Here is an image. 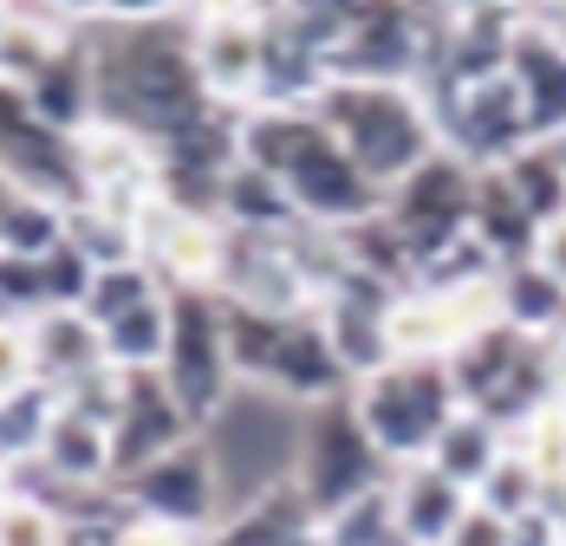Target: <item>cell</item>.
<instances>
[{"label":"cell","mask_w":566,"mask_h":546,"mask_svg":"<svg viewBox=\"0 0 566 546\" xmlns=\"http://www.w3.org/2000/svg\"><path fill=\"white\" fill-rule=\"evenodd\" d=\"M241 164L281 176L313 228H358L385 209V189L358 176L319 111H241Z\"/></svg>","instance_id":"6da1fadb"},{"label":"cell","mask_w":566,"mask_h":546,"mask_svg":"<svg viewBox=\"0 0 566 546\" xmlns=\"http://www.w3.org/2000/svg\"><path fill=\"white\" fill-rule=\"evenodd\" d=\"M228 306V300H222ZM228 358L241 390H261L286 410H319L352 397V371L333 351L319 313H254L228 306Z\"/></svg>","instance_id":"7a4b0ae2"},{"label":"cell","mask_w":566,"mask_h":546,"mask_svg":"<svg viewBox=\"0 0 566 546\" xmlns=\"http://www.w3.org/2000/svg\"><path fill=\"white\" fill-rule=\"evenodd\" d=\"M319 124L339 137V150L358 164V176L385 196L443 150L437 117H430L417 85H345V78H333L319 98Z\"/></svg>","instance_id":"3957f363"},{"label":"cell","mask_w":566,"mask_h":546,"mask_svg":"<svg viewBox=\"0 0 566 546\" xmlns=\"http://www.w3.org/2000/svg\"><path fill=\"white\" fill-rule=\"evenodd\" d=\"M352 410L365 423V437L378 442V455L403 469V462H430L437 437L455 423V384L443 358H391L385 371L352 384Z\"/></svg>","instance_id":"277c9868"},{"label":"cell","mask_w":566,"mask_h":546,"mask_svg":"<svg viewBox=\"0 0 566 546\" xmlns=\"http://www.w3.org/2000/svg\"><path fill=\"white\" fill-rule=\"evenodd\" d=\"M391 482V462L378 455V442L365 437L352 397L339 403H319V410H300V449H293V489L306 494V507L319 521L345 514L352 501L378 494Z\"/></svg>","instance_id":"5b68a950"},{"label":"cell","mask_w":566,"mask_h":546,"mask_svg":"<svg viewBox=\"0 0 566 546\" xmlns=\"http://www.w3.org/2000/svg\"><path fill=\"white\" fill-rule=\"evenodd\" d=\"M164 384L196 423V437L241 397L234 358H228V306L222 293H170V351H164Z\"/></svg>","instance_id":"8992f818"},{"label":"cell","mask_w":566,"mask_h":546,"mask_svg":"<svg viewBox=\"0 0 566 546\" xmlns=\"http://www.w3.org/2000/svg\"><path fill=\"white\" fill-rule=\"evenodd\" d=\"M117 489H124V507L137 521H164V527H182L196 540H209L228 514V482H222V462H216L209 437H189L182 449L157 455L150 469L124 475Z\"/></svg>","instance_id":"52a82bcc"},{"label":"cell","mask_w":566,"mask_h":546,"mask_svg":"<svg viewBox=\"0 0 566 546\" xmlns=\"http://www.w3.org/2000/svg\"><path fill=\"white\" fill-rule=\"evenodd\" d=\"M385 221L403 241L410 267L423 273L430 261H443L455 241H469V221H475V169H462L455 157H430L417 176H403L391 196H385Z\"/></svg>","instance_id":"ba28073f"},{"label":"cell","mask_w":566,"mask_h":546,"mask_svg":"<svg viewBox=\"0 0 566 546\" xmlns=\"http://www.w3.org/2000/svg\"><path fill=\"white\" fill-rule=\"evenodd\" d=\"M443 13L430 7H352L339 53H333V78L345 85H417L423 65L437 53Z\"/></svg>","instance_id":"9c48e42d"},{"label":"cell","mask_w":566,"mask_h":546,"mask_svg":"<svg viewBox=\"0 0 566 546\" xmlns=\"http://www.w3.org/2000/svg\"><path fill=\"white\" fill-rule=\"evenodd\" d=\"M437 117V144L443 157H455L462 169H502L514 164L521 150H534V124H527V105L514 92V78H489V85H469V92H450L430 105Z\"/></svg>","instance_id":"30bf717a"},{"label":"cell","mask_w":566,"mask_h":546,"mask_svg":"<svg viewBox=\"0 0 566 546\" xmlns=\"http://www.w3.org/2000/svg\"><path fill=\"white\" fill-rule=\"evenodd\" d=\"M261 33H268V7H202V13H189V53H196V72H202L209 98L222 111H254Z\"/></svg>","instance_id":"8fae6325"},{"label":"cell","mask_w":566,"mask_h":546,"mask_svg":"<svg viewBox=\"0 0 566 546\" xmlns=\"http://www.w3.org/2000/svg\"><path fill=\"white\" fill-rule=\"evenodd\" d=\"M313 313H319V326H326V338H333V351L345 358L352 384L371 378V371H385V365L397 358V345H391L397 286H385V280H371V273L352 267Z\"/></svg>","instance_id":"7c38bea8"},{"label":"cell","mask_w":566,"mask_h":546,"mask_svg":"<svg viewBox=\"0 0 566 546\" xmlns=\"http://www.w3.org/2000/svg\"><path fill=\"white\" fill-rule=\"evenodd\" d=\"M196 437V423L182 417V403L170 397L164 371H124L117 390V417H112V475H137L150 469L157 455H170Z\"/></svg>","instance_id":"4fadbf2b"},{"label":"cell","mask_w":566,"mask_h":546,"mask_svg":"<svg viewBox=\"0 0 566 546\" xmlns=\"http://www.w3.org/2000/svg\"><path fill=\"white\" fill-rule=\"evenodd\" d=\"M509 78L521 92V105H527L534 144H560L566 137V46L547 27L541 7H521V27H514V46H509Z\"/></svg>","instance_id":"5bb4252c"},{"label":"cell","mask_w":566,"mask_h":546,"mask_svg":"<svg viewBox=\"0 0 566 546\" xmlns=\"http://www.w3.org/2000/svg\"><path fill=\"white\" fill-rule=\"evenodd\" d=\"M391 521L403 546H450L462 534V521L475 514V494L455 489L443 469H430V462H403L391 469Z\"/></svg>","instance_id":"9a60e30c"},{"label":"cell","mask_w":566,"mask_h":546,"mask_svg":"<svg viewBox=\"0 0 566 546\" xmlns=\"http://www.w3.org/2000/svg\"><path fill=\"white\" fill-rule=\"evenodd\" d=\"M85 13V7H78ZM27 105L33 117L59 130V137H78V130H92L98 124V65H92V27L78 33V40H65L59 59L27 85Z\"/></svg>","instance_id":"2e32d148"},{"label":"cell","mask_w":566,"mask_h":546,"mask_svg":"<svg viewBox=\"0 0 566 546\" xmlns=\"http://www.w3.org/2000/svg\"><path fill=\"white\" fill-rule=\"evenodd\" d=\"M527 351H534V338H521L509 326H489V332H475L469 345H455L450 358H443L450 384H455V403L462 410H489L502 397V384L527 365Z\"/></svg>","instance_id":"e0dca14e"},{"label":"cell","mask_w":566,"mask_h":546,"mask_svg":"<svg viewBox=\"0 0 566 546\" xmlns=\"http://www.w3.org/2000/svg\"><path fill=\"white\" fill-rule=\"evenodd\" d=\"M222 228L261 234V241H286L293 228H306V216L286 196L281 176H268V169H254V164H234L222 182Z\"/></svg>","instance_id":"ac0fdd59"},{"label":"cell","mask_w":566,"mask_h":546,"mask_svg":"<svg viewBox=\"0 0 566 546\" xmlns=\"http://www.w3.org/2000/svg\"><path fill=\"white\" fill-rule=\"evenodd\" d=\"M313 521H319V514L306 507V494L293 489V475H286V482H274V489L234 501V507L222 514V527H216L202 546H286L300 527H313Z\"/></svg>","instance_id":"d6986e66"},{"label":"cell","mask_w":566,"mask_h":546,"mask_svg":"<svg viewBox=\"0 0 566 546\" xmlns=\"http://www.w3.org/2000/svg\"><path fill=\"white\" fill-rule=\"evenodd\" d=\"M27 332H33V371L46 390H65V384L105 371V345L85 313H40V319H27Z\"/></svg>","instance_id":"ffe728a7"},{"label":"cell","mask_w":566,"mask_h":546,"mask_svg":"<svg viewBox=\"0 0 566 546\" xmlns=\"http://www.w3.org/2000/svg\"><path fill=\"white\" fill-rule=\"evenodd\" d=\"M495 313H502V326L509 332L534 338V345H547V338H560L566 332V286L554 280V273H541L534 261L502 267L495 273Z\"/></svg>","instance_id":"44dd1931"},{"label":"cell","mask_w":566,"mask_h":546,"mask_svg":"<svg viewBox=\"0 0 566 546\" xmlns=\"http://www.w3.org/2000/svg\"><path fill=\"white\" fill-rule=\"evenodd\" d=\"M469 234H475L502 267H521V261L534 254L541 221L527 216V202L514 196V182L502 169H482V176H475V221H469Z\"/></svg>","instance_id":"7402d4cb"},{"label":"cell","mask_w":566,"mask_h":546,"mask_svg":"<svg viewBox=\"0 0 566 546\" xmlns=\"http://www.w3.org/2000/svg\"><path fill=\"white\" fill-rule=\"evenodd\" d=\"M40 462L53 469L59 482H85V489L117 482L112 475V430L92 423V417H78V410H65V403H59L53 430H46V442H40Z\"/></svg>","instance_id":"603a6c76"},{"label":"cell","mask_w":566,"mask_h":546,"mask_svg":"<svg viewBox=\"0 0 566 546\" xmlns=\"http://www.w3.org/2000/svg\"><path fill=\"white\" fill-rule=\"evenodd\" d=\"M509 455V430H495L482 410H455V423L437 437V449H430V469H443L455 489H482L489 475H495V462Z\"/></svg>","instance_id":"cb8c5ba5"},{"label":"cell","mask_w":566,"mask_h":546,"mask_svg":"<svg viewBox=\"0 0 566 546\" xmlns=\"http://www.w3.org/2000/svg\"><path fill=\"white\" fill-rule=\"evenodd\" d=\"M98 345H105L112 371H164V351H170V293L144 300L137 313H124L112 326H98Z\"/></svg>","instance_id":"d4e9b609"},{"label":"cell","mask_w":566,"mask_h":546,"mask_svg":"<svg viewBox=\"0 0 566 546\" xmlns=\"http://www.w3.org/2000/svg\"><path fill=\"white\" fill-rule=\"evenodd\" d=\"M65 241H72L92 267H130V261H137V221L105 209V202L65 209Z\"/></svg>","instance_id":"484cf974"},{"label":"cell","mask_w":566,"mask_h":546,"mask_svg":"<svg viewBox=\"0 0 566 546\" xmlns=\"http://www.w3.org/2000/svg\"><path fill=\"white\" fill-rule=\"evenodd\" d=\"M59 417V397L46 384H33V390H20V397H7L0 403V469H13V462H33L40 455V442L53 430Z\"/></svg>","instance_id":"4316f807"},{"label":"cell","mask_w":566,"mask_h":546,"mask_svg":"<svg viewBox=\"0 0 566 546\" xmlns=\"http://www.w3.org/2000/svg\"><path fill=\"white\" fill-rule=\"evenodd\" d=\"M59 241H65V209H53V202L13 189V202L0 209V254L40 261V254H53Z\"/></svg>","instance_id":"83f0119b"},{"label":"cell","mask_w":566,"mask_h":546,"mask_svg":"<svg viewBox=\"0 0 566 546\" xmlns=\"http://www.w3.org/2000/svg\"><path fill=\"white\" fill-rule=\"evenodd\" d=\"M475 507L489 514V521H521V514H534V507H547V482L527 469V455H514V442H509V455L495 462V475L475 489Z\"/></svg>","instance_id":"f1b7e54d"},{"label":"cell","mask_w":566,"mask_h":546,"mask_svg":"<svg viewBox=\"0 0 566 546\" xmlns=\"http://www.w3.org/2000/svg\"><path fill=\"white\" fill-rule=\"evenodd\" d=\"M502 176L514 182V196L527 202V216H534V221L566 216V169H560V157H554V144L521 150L514 164H502Z\"/></svg>","instance_id":"f546056e"},{"label":"cell","mask_w":566,"mask_h":546,"mask_svg":"<svg viewBox=\"0 0 566 546\" xmlns=\"http://www.w3.org/2000/svg\"><path fill=\"white\" fill-rule=\"evenodd\" d=\"M157 293H170V286L144 267V261H130V267H98L92 293H85V319H92V326H112V319L137 313V306L157 300Z\"/></svg>","instance_id":"4dcf8cb0"},{"label":"cell","mask_w":566,"mask_h":546,"mask_svg":"<svg viewBox=\"0 0 566 546\" xmlns=\"http://www.w3.org/2000/svg\"><path fill=\"white\" fill-rule=\"evenodd\" d=\"M514 455H527V469L547 482V494L566 489V403H554V410H541L527 430H514Z\"/></svg>","instance_id":"1f68e13d"},{"label":"cell","mask_w":566,"mask_h":546,"mask_svg":"<svg viewBox=\"0 0 566 546\" xmlns=\"http://www.w3.org/2000/svg\"><path fill=\"white\" fill-rule=\"evenodd\" d=\"M0 546H72V534H65V521L53 507H40L27 494H7L0 501Z\"/></svg>","instance_id":"d6a6232c"},{"label":"cell","mask_w":566,"mask_h":546,"mask_svg":"<svg viewBox=\"0 0 566 546\" xmlns=\"http://www.w3.org/2000/svg\"><path fill=\"white\" fill-rule=\"evenodd\" d=\"M33 384H40V371H33V332H27V319H0V403L33 390Z\"/></svg>","instance_id":"836d02e7"},{"label":"cell","mask_w":566,"mask_h":546,"mask_svg":"<svg viewBox=\"0 0 566 546\" xmlns=\"http://www.w3.org/2000/svg\"><path fill=\"white\" fill-rule=\"evenodd\" d=\"M509 546H566V527L554 521V507H534V514L509 521Z\"/></svg>","instance_id":"e575fe53"},{"label":"cell","mask_w":566,"mask_h":546,"mask_svg":"<svg viewBox=\"0 0 566 546\" xmlns=\"http://www.w3.org/2000/svg\"><path fill=\"white\" fill-rule=\"evenodd\" d=\"M541 273H554L566 286V216H554V221H541V234H534V254H527Z\"/></svg>","instance_id":"d590c367"},{"label":"cell","mask_w":566,"mask_h":546,"mask_svg":"<svg viewBox=\"0 0 566 546\" xmlns=\"http://www.w3.org/2000/svg\"><path fill=\"white\" fill-rule=\"evenodd\" d=\"M112 546H202V540H196V534H182V527H164V521H137V514H130V521L117 527V540H112Z\"/></svg>","instance_id":"8d00e7d4"},{"label":"cell","mask_w":566,"mask_h":546,"mask_svg":"<svg viewBox=\"0 0 566 546\" xmlns=\"http://www.w3.org/2000/svg\"><path fill=\"white\" fill-rule=\"evenodd\" d=\"M33 124V105H27V92L13 85V78H0V137H13V130H27Z\"/></svg>","instance_id":"74e56055"},{"label":"cell","mask_w":566,"mask_h":546,"mask_svg":"<svg viewBox=\"0 0 566 546\" xmlns=\"http://www.w3.org/2000/svg\"><path fill=\"white\" fill-rule=\"evenodd\" d=\"M450 546H509V527H502V521H489V514L475 507V514L462 521V534H455Z\"/></svg>","instance_id":"f35d334b"},{"label":"cell","mask_w":566,"mask_h":546,"mask_svg":"<svg viewBox=\"0 0 566 546\" xmlns=\"http://www.w3.org/2000/svg\"><path fill=\"white\" fill-rule=\"evenodd\" d=\"M286 546H333V540H326V527L313 521V527H300V534H293V540H286Z\"/></svg>","instance_id":"ab89813d"},{"label":"cell","mask_w":566,"mask_h":546,"mask_svg":"<svg viewBox=\"0 0 566 546\" xmlns=\"http://www.w3.org/2000/svg\"><path fill=\"white\" fill-rule=\"evenodd\" d=\"M541 13H547V27L560 33V46H566V7H541Z\"/></svg>","instance_id":"60d3db41"},{"label":"cell","mask_w":566,"mask_h":546,"mask_svg":"<svg viewBox=\"0 0 566 546\" xmlns=\"http://www.w3.org/2000/svg\"><path fill=\"white\" fill-rule=\"evenodd\" d=\"M7 202H13V182H7V176H0V209H7Z\"/></svg>","instance_id":"b9f144b4"},{"label":"cell","mask_w":566,"mask_h":546,"mask_svg":"<svg viewBox=\"0 0 566 546\" xmlns=\"http://www.w3.org/2000/svg\"><path fill=\"white\" fill-rule=\"evenodd\" d=\"M554 157H560V169H566V137H560V144H554Z\"/></svg>","instance_id":"7bdbcfd3"}]
</instances>
